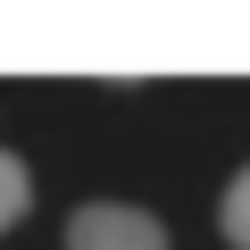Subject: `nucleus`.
I'll use <instances>...</instances> for the list:
<instances>
[{
	"instance_id": "7ed1b4c3",
	"label": "nucleus",
	"mask_w": 250,
	"mask_h": 250,
	"mask_svg": "<svg viewBox=\"0 0 250 250\" xmlns=\"http://www.w3.org/2000/svg\"><path fill=\"white\" fill-rule=\"evenodd\" d=\"M25 208H34V175H25V159H17V150H0V233H9Z\"/></svg>"
},
{
	"instance_id": "f257e3e1",
	"label": "nucleus",
	"mask_w": 250,
	"mask_h": 250,
	"mask_svg": "<svg viewBox=\"0 0 250 250\" xmlns=\"http://www.w3.org/2000/svg\"><path fill=\"white\" fill-rule=\"evenodd\" d=\"M67 250H167V225L134 200H83L67 217Z\"/></svg>"
},
{
	"instance_id": "f03ea898",
	"label": "nucleus",
	"mask_w": 250,
	"mask_h": 250,
	"mask_svg": "<svg viewBox=\"0 0 250 250\" xmlns=\"http://www.w3.org/2000/svg\"><path fill=\"white\" fill-rule=\"evenodd\" d=\"M217 233L233 250H250V167H233V184L217 192Z\"/></svg>"
}]
</instances>
